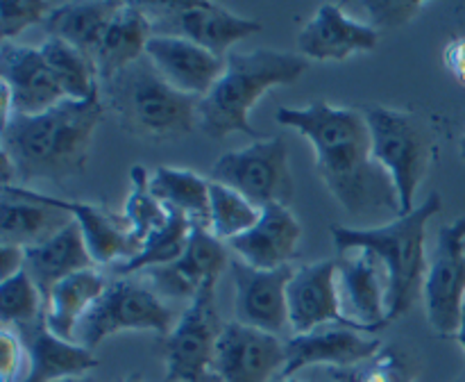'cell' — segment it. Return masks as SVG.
Segmentation results:
<instances>
[{"instance_id": "cell-4", "label": "cell", "mask_w": 465, "mask_h": 382, "mask_svg": "<svg viewBox=\"0 0 465 382\" xmlns=\"http://www.w3.org/2000/svg\"><path fill=\"white\" fill-rule=\"evenodd\" d=\"M304 68L307 59L286 50L257 48L250 53H230L223 75L200 100V130L212 139H225L234 132L257 139L259 132L250 123V109L266 91L298 82Z\"/></svg>"}, {"instance_id": "cell-16", "label": "cell", "mask_w": 465, "mask_h": 382, "mask_svg": "<svg viewBox=\"0 0 465 382\" xmlns=\"http://www.w3.org/2000/svg\"><path fill=\"white\" fill-rule=\"evenodd\" d=\"M336 273V259H321L295 268L289 282V323L293 335H307L325 326L357 330L341 312Z\"/></svg>"}, {"instance_id": "cell-27", "label": "cell", "mask_w": 465, "mask_h": 382, "mask_svg": "<svg viewBox=\"0 0 465 382\" xmlns=\"http://www.w3.org/2000/svg\"><path fill=\"white\" fill-rule=\"evenodd\" d=\"M107 277L95 268L73 273L53 286L45 300V323L59 339L75 341L77 326L107 289Z\"/></svg>"}, {"instance_id": "cell-1", "label": "cell", "mask_w": 465, "mask_h": 382, "mask_svg": "<svg viewBox=\"0 0 465 382\" xmlns=\"http://www.w3.org/2000/svg\"><path fill=\"white\" fill-rule=\"evenodd\" d=\"M275 121L293 127L313 146L318 176L345 212L354 218L402 216L393 180L372 157L361 109L316 100L309 107H282Z\"/></svg>"}, {"instance_id": "cell-24", "label": "cell", "mask_w": 465, "mask_h": 382, "mask_svg": "<svg viewBox=\"0 0 465 382\" xmlns=\"http://www.w3.org/2000/svg\"><path fill=\"white\" fill-rule=\"evenodd\" d=\"M89 268H95V262L91 259L84 236H82L80 226L75 221L64 227L62 232H57L53 239L25 248L23 271L32 277V282L39 289L41 298H44V309L45 300H48L50 291L57 282L73 276V273L89 271Z\"/></svg>"}, {"instance_id": "cell-22", "label": "cell", "mask_w": 465, "mask_h": 382, "mask_svg": "<svg viewBox=\"0 0 465 382\" xmlns=\"http://www.w3.org/2000/svg\"><path fill=\"white\" fill-rule=\"evenodd\" d=\"M377 44L380 30L371 23L345 16L343 9L334 3H322L298 36L300 55L318 62H343L354 53L375 50Z\"/></svg>"}, {"instance_id": "cell-18", "label": "cell", "mask_w": 465, "mask_h": 382, "mask_svg": "<svg viewBox=\"0 0 465 382\" xmlns=\"http://www.w3.org/2000/svg\"><path fill=\"white\" fill-rule=\"evenodd\" d=\"M0 77L12 91L14 114L36 116L66 100L62 86L45 64L41 48L18 45L14 41L0 44Z\"/></svg>"}, {"instance_id": "cell-25", "label": "cell", "mask_w": 465, "mask_h": 382, "mask_svg": "<svg viewBox=\"0 0 465 382\" xmlns=\"http://www.w3.org/2000/svg\"><path fill=\"white\" fill-rule=\"evenodd\" d=\"M153 36L154 27L143 3H123L121 12L116 14L94 53L98 77L107 82L125 71L130 64L139 62Z\"/></svg>"}, {"instance_id": "cell-7", "label": "cell", "mask_w": 465, "mask_h": 382, "mask_svg": "<svg viewBox=\"0 0 465 382\" xmlns=\"http://www.w3.org/2000/svg\"><path fill=\"white\" fill-rule=\"evenodd\" d=\"M177 318L148 282L116 277L86 312L75 332V344L94 350L100 341L125 330H153L166 337Z\"/></svg>"}, {"instance_id": "cell-8", "label": "cell", "mask_w": 465, "mask_h": 382, "mask_svg": "<svg viewBox=\"0 0 465 382\" xmlns=\"http://www.w3.org/2000/svg\"><path fill=\"white\" fill-rule=\"evenodd\" d=\"M216 285L200 286L189 307L177 318L175 327L163 337L166 376L162 382H204L216 362L218 339L225 323L216 305Z\"/></svg>"}, {"instance_id": "cell-11", "label": "cell", "mask_w": 465, "mask_h": 382, "mask_svg": "<svg viewBox=\"0 0 465 382\" xmlns=\"http://www.w3.org/2000/svg\"><path fill=\"white\" fill-rule=\"evenodd\" d=\"M422 296L431 330L439 337H457L465 305V216L439 230Z\"/></svg>"}, {"instance_id": "cell-42", "label": "cell", "mask_w": 465, "mask_h": 382, "mask_svg": "<svg viewBox=\"0 0 465 382\" xmlns=\"http://www.w3.org/2000/svg\"><path fill=\"white\" fill-rule=\"evenodd\" d=\"M454 339L459 341V346L465 350V305H463V312H461V323H459V330H457V337Z\"/></svg>"}, {"instance_id": "cell-13", "label": "cell", "mask_w": 465, "mask_h": 382, "mask_svg": "<svg viewBox=\"0 0 465 382\" xmlns=\"http://www.w3.org/2000/svg\"><path fill=\"white\" fill-rule=\"evenodd\" d=\"M286 364L284 341L271 332L230 321L218 339L213 373L221 382H271Z\"/></svg>"}, {"instance_id": "cell-45", "label": "cell", "mask_w": 465, "mask_h": 382, "mask_svg": "<svg viewBox=\"0 0 465 382\" xmlns=\"http://www.w3.org/2000/svg\"><path fill=\"white\" fill-rule=\"evenodd\" d=\"M275 382H298V380H293V377H277Z\"/></svg>"}, {"instance_id": "cell-31", "label": "cell", "mask_w": 465, "mask_h": 382, "mask_svg": "<svg viewBox=\"0 0 465 382\" xmlns=\"http://www.w3.org/2000/svg\"><path fill=\"white\" fill-rule=\"evenodd\" d=\"M41 55L66 98L86 100L98 91V82H95L98 71H95L94 59L77 50L75 45L48 36L41 44Z\"/></svg>"}, {"instance_id": "cell-15", "label": "cell", "mask_w": 465, "mask_h": 382, "mask_svg": "<svg viewBox=\"0 0 465 382\" xmlns=\"http://www.w3.org/2000/svg\"><path fill=\"white\" fill-rule=\"evenodd\" d=\"M230 262L227 244L213 236L209 227L193 223L184 255L177 262L166 264V266L145 268L141 273L162 298H186L191 303L200 286L212 280L218 282V277L230 266Z\"/></svg>"}, {"instance_id": "cell-6", "label": "cell", "mask_w": 465, "mask_h": 382, "mask_svg": "<svg viewBox=\"0 0 465 382\" xmlns=\"http://www.w3.org/2000/svg\"><path fill=\"white\" fill-rule=\"evenodd\" d=\"M361 112L371 130L372 157L393 180L404 216L416 209V194L434 159L430 127L404 109L366 105Z\"/></svg>"}, {"instance_id": "cell-40", "label": "cell", "mask_w": 465, "mask_h": 382, "mask_svg": "<svg viewBox=\"0 0 465 382\" xmlns=\"http://www.w3.org/2000/svg\"><path fill=\"white\" fill-rule=\"evenodd\" d=\"M23 264H25V248L0 244V282L21 273Z\"/></svg>"}, {"instance_id": "cell-17", "label": "cell", "mask_w": 465, "mask_h": 382, "mask_svg": "<svg viewBox=\"0 0 465 382\" xmlns=\"http://www.w3.org/2000/svg\"><path fill=\"white\" fill-rule=\"evenodd\" d=\"M339 285L341 312L361 332H375L389 326L386 321V273L371 250L341 253Z\"/></svg>"}, {"instance_id": "cell-20", "label": "cell", "mask_w": 465, "mask_h": 382, "mask_svg": "<svg viewBox=\"0 0 465 382\" xmlns=\"http://www.w3.org/2000/svg\"><path fill=\"white\" fill-rule=\"evenodd\" d=\"M145 57L168 85L195 98H204L225 71V57L182 36L154 35L145 45Z\"/></svg>"}, {"instance_id": "cell-36", "label": "cell", "mask_w": 465, "mask_h": 382, "mask_svg": "<svg viewBox=\"0 0 465 382\" xmlns=\"http://www.w3.org/2000/svg\"><path fill=\"white\" fill-rule=\"evenodd\" d=\"M59 3L48 0H3L0 3V32L3 41H12L23 30L48 21Z\"/></svg>"}, {"instance_id": "cell-23", "label": "cell", "mask_w": 465, "mask_h": 382, "mask_svg": "<svg viewBox=\"0 0 465 382\" xmlns=\"http://www.w3.org/2000/svg\"><path fill=\"white\" fill-rule=\"evenodd\" d=\"M302 236V226L289 205L272 203L262 207V216L245 235L227 241V248L234 250L241 262L254 268H280L289 264L298 250V241Z\"/></svg>"}, {"instance_id": "cell-10", "label": "cell", "mask_w": 465, "mask_h": 382, "mask_svg": "<svg viewBox=\"0 0 465 382\" xmlns=\"http://www.w3.org/2000/svg\"><path fill=\"white\" fill-rule=\"evenodd\" d=\"M143 7L153 21L154 35L182 36L218 57H227L232 45L262 30L259 21L232 14L223 5L207 0L148 3Z\"/></svg>"}, {"instance_id": "cell-14", "label": "cell", "mask_w": 465, "mask_h": 382, "mask_svg": "<svg viewBox=\"0 0 465 382\" xmlns=\"http://www.w3.org/2000/svg\"><path fill=\"white\" fill-rule=\"evenodd\" d=\"M3 194L35 200V203L50 205V207L64 209V212L71 214L77 226H80L95 266H116V264L127 262V259L136 257L141 253L139 246L132 241L130 227H127L123 214H112L107 209L98 207V205L82 203V200L53 198V196L39 194V191H32L23 185L3 186Z\"/></svg>"}, {"instance_id": "cell-12", "label": "cell", "mask_w": 465, "mask_h": 382, "mask_svg": "<svg viewBox=\"0 0 465 382\" xmlns=\"http://www.w3.org/2000/svg\"><path fill=\"white\" fill-rule=\"evenodd\" d=\"M230 271L236 286V321L277 337L286 327H291L289 282L295 268L286 264V266L263 271V268H254L236 257L230 262Z\"/></svg>"}, {"instance_id": "cell-33", "label": "cell", "mask_w": 465, "mask_h": 382, "mask_svg": "<svg viewBox=\"0 0 465 382\" xmlns=\"http://www.w3.org/2000/svg\"><path fill=\"white\" fill-rule=\"evenodd\" d=\"M330 376L336 382H416L420 364L400 346H381L366 362L330 368Z\"/></svg>"}, {"instance_id": "cell-29", "label": "cell", "mask_w": 465, "mask_h": 382, "mask_svg": "<svg viewBox=\"0 0 465 382\" xmlns=\"http://www.w3.org/2000/svg\"><path fill=\"white\" fill-rule=\"evenodd\" d=\"M150 189L166 207L184 212L195 226L209 227L212 218V180L189 168L157 166L150 176Z\"/></svg>"}, {"instance_id": "cell-32", "label": "cell", "mask_w": 465, "mask_h": 382, "mask_svg": "<svg viewBox=\"0 0 465 382\" xmlns=\"http://www.w3.org/2000/svg\"><path fill=\"white\" fill-rule=\"evenodd\" d=\"M130 236L139 248L145 241L162 230L168 221V207L150 189V176L143 166H132L130 171V194H127L125 209H123Z\"/></svg>"}, {"instance_id": "cell-5", "label": "cell", "mask_w": 465, "mask_h": 382, "mask_svg": "<svg viewBox=\"0 0 465 382\" xmlns=\"http://www.w3.org/2000/svg\"><path fill=\"white\" fill-rule=\"evenodd\" d=\"M109 107L127 135L145 141H173L198 126L200 100L168 85L148 57L104 82Z\"/></svg>"}, {"instance_id": "cell-26", "label": "cell", "mask_w": 465, "mask_h": 382, "mask_svg": "<svg viewBox=\"0 0 465 382\" xmlns=\"http://www.w3.org/2000/svg\"><path fill=\"white\" fill-rule=\"evenodd\" d=\"M75 218L68 212L27 198L3 194L0 200V244L32 248L53 239Z\"/></svg>"}, {"instance_id": "cell-34", "label": "cell", "mask_w": 465, "mask_h": 382, "mask_svg": "<svg viewBox=\"0 0 465 382\" xmlns=\"http://www.w3.org/2000/svg\"><path fill=\"white\" fill-rule=\"evenodd\" d=\"M262 216V209L250 203L248 198L221 182L212 180V218L209 230L221 241H230L234 236L245 235Z\"/></svg>"}, {"instance_id": "cell-35", "label": "cell", "mask_w": 465, "mask_h": 382, "mask_svg": "<svg viewBox=\"0 0 465 382\" xmlns=\"http://www.w3.org/2000/svg\"><path fill=\"white\" fill-rule=\"evenodd\" d=\"M44 312V298L25 271L0 282V321L5 327L27 326Z\"/></svg>"}, {"instance_id": "cell-43", "label": "cell", "mask_w": 465, "mask_h": 382, "mask_svg": "<svg viewBox=\"0 0 465 382\" xmlns=\"http://www.w3.org/2000/svg\"><path fill=\"white\" fill-rule=\"evenodd\" d=\"M121 382H145V380H143V376H141L139 371H134V373H127V376L123 377Z\"/></svg>"}, {"instance_id": "cell-2", "label": "cell", "mask_w": 465, "mask_h": 382, "mask_svg": "<svg viewBox=\"0 0 465 382\" xmlns=\"http://www.w3.org/2000/svg\"><path fill=\"white\" fill-rule=\"evenodd\" d=\"M103 98H66L36 116L14 114L0 127L3 150L14 159L21 182L48 180L64 185L80 176L89 162L91 144L103 121Z\"/></svg>"}, {"instance_id": "cell-46", "label": "cell", "mask_w": 465, "mask_h": 382, "mask_svg": "<svg viewBox=\"0 0 465 382\" xmlns=\"http://www.w3.org/2000/svg\"><path fill=\"white\" fill-rule=\"evenodd\" d=\"M461 157L465 159V135H463V139H461Z\"/></svg>"}, {"instance_id": "cell-41", "label": "cell", "mask_w": 465, "mask_h": 382, "mask_svg": "<svg viewBox=\"0 0 465 382\" xmlns=\"http://www.w3.org/2000/svg\"><path fill=\"white\" fill-rule=\"evenodd\" d=\"M18 180L21 177H18V168L14 159L5 150H0V182H3V186H16Z\"/></svg>"}, {"instance_id": "cell-9", "label": "cell", "mask_w": 465, "mask_h": 382, "mask_svg": "<svg viewBox=\"0 0 465 382\" xmlns=\"http://www.w3.org/2000/svg\"><path fill=\"white\" fill-rule=\"evenodd\" d=\"M212 180L239 191L259 209L272 203L289 205L295 186L284 136L257 139L248 148L225 153L212 166Z\"/></svg>"}, {"instance_id": "cell-44", "label": "cell", "mask_w": 465, "mask_h": 382, "mask_svg": "<svg viewBox=\"0 0 465 382\" xmlns=\"http://www.w3.org/2000/svg\"><path fill=\"white\" fill-rule=\"evenodd\" d=\"M59 382H95L91 376H77V377H66V380H59Z\"/></svg>"}, {"instance_id": "cell-39", "label": "cell", "mask_w": 465, "mask_h": 382, "mask_svg": "<svg viewBox=\"0 0 465 382\" xmlns=\"http://www.w3.org/2000/svg\"><path fill=\"white\" fill-rule=\"evenodd\" d=\"M443 64L450 75L465 86V36L450 41L443 50Z\"/></svg>"}, {"instance_id": "cell-37", "label": "cell", "mask_w": 465, "mask_h": 382, "mask_svg": "<svg viewBox=\"0 0 465 382\" xmlns=\"http://www.w3.org/2000/svg\"><path fill=\"white\" fill-rule=\"evenodd\" d=\"M422 7H425V3H416V0H375V3H363V9L371 16L375 30L404 25V23L413 21Z\"/></svg>"}, {"instance_id": "cell-47", "label": "cell", "mask_w": 465, "mask_h": 382, "mask_svg": "<svg viewBox=\"0 0 465 382\" xmlns=\"http://www.w3.org/2000/svg\"><path fill=\"white\" fill-rule=\"evenodd\" d=\"M463 382H465V380H463Z\"/></svg>"}, {"instance_id": "cell-28", "label": "cell", "mask_w": 465, "mask_h": 382, "mask_svg": "<svg viewBox=\"0 0 465 382\" xmlns=\"http://www.w3.org/2000/svg\"><path fill=\"white\" fill-rule=\"evenodd\" d=\"M123 3L91 0V3H59L44 23L48 36L75 45L94 59L95 48L103 41L104 32L112 25Z\"/></svg>"}, {"instance_id": "cell-30", "label": "cell", "mask_w": 465, "mask_h": 382, "mask_svg": "<svg viewBox=\"0 0 465 382\" xmlns=\"http://www.w3.org/2000/svg\"><path fill=\"white\" fill-rule=\"evenodd\" d=\"M191 230H193V221L184 212H180V209L168 207L166 226L145 241L143 248H141V253L136 257L112 266L114 276L130 277L132 273L145 271V268L166 266V264L177 262L184 255Z\"/></svg>"}, {"instance_id": "cell-38", "label": "cell", "mask_w": 465, "mask_h": 382, "mask_svg": "<svg viewBox=\"0 0 465 382\" xmlns=\"http://www.w3.org/2000/svg\"><path fill=\"white\" fill-rule=\"evenodd\" d=\"M27 373V353L18 335L9 327L0 332V382H23Z\"/></svg>"}, {"instance_id": "cell-21", "label": "cell", "mask_w": 465, "mask_h": 382, "mask_svg": "<svg viewBox=\"0 0 465 382\" xmlns=\"http://www.w3.org/2000/svg\"><path fill=\"white\" fill-rule=\"evenodd\" d=\"M12 330V327H9ZM27 353V373L23 382H59L66 377L89 376L98 367L94 350L59 339L45 323V312L27 326L14 327Z\"/></svg>"}, {"instance_id": "cell-19", "label": "cell", "mask_w": 465, "mask_h": 382, "mask_svg": "<svg viewBox=\"0 0 465 382\" xmlns=\"http://www.w3.org/2000/svg\"><path fill=\"white\" fill-rule=\"evenodd\" d=\"M286 364L280 377H291L307 367L325 364L330 368L354 367L381 348V341L366 332L341 326H325L307 335H291L284 341Z\"/></svg>"}, {"instance_id": "cell-3", "label": "cell", "mask_w": 465, "mask_h": 382, "mask_svg": "<svg viewBox=\"0 0 465 382\" xmlns=\"http://www.w3.org/2000/svg\"><path fill=\"white\" fill-rule=\"evenodd\" d=\"M440 194H431L425 203L404 216L375 227L331 226L339 253L371 250L386 273V321L404 317L420 298L427 277L425 239L427 223L440 212Z\"/></svg>"}]
</instances>
